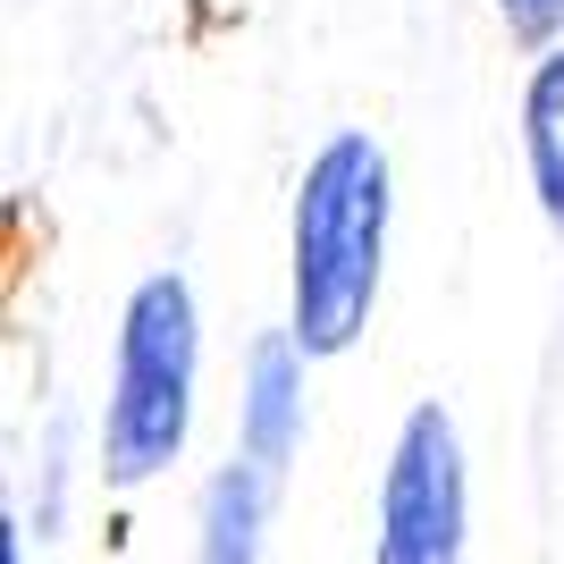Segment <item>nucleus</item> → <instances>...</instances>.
<instances>
[{"mask_svg":"<svg viewBox=\"0 0 564 564\" xmlns=\"http://www.w3.org/2000/svg\"><path fill=\"white\" fill-rule=\"evenodd\" d=\"M388 245V161L371 135L321 143L295 194V337L304 354H346L379 295Z\"/></svg>","mask_w":564,"mask_h":564,"instance_id":"1","label":"nucleus"},{"mask_svg":"<svg viewBox=\"0 0 564 564\" xmlns=\"http://www.w3.org/2000/svg\"><path fill=\"white\" fill-rule=\"evenodd\" d=\"M194 422V286L177 270L143 279L118 321V379L101 413V464L118 489H143L177 464Z\"/></svg>","mask_w":564,"mask_h":564,"instance_id":"2","label":"nucleus"},{"mask_svg":"<svg viewBox=\"0 0 564 564\" xmlns=\"http://www.w3.org/2000/svg\"><path fill=\"white\" fill-rule=\"evenodd\" d=\"M464 447H455V422L438 404H413L397 430V455H388V480H379V540L371 564H464Z\"/></svg>","mask_w":564,"mask_h":564,"instance_id":"3","label":"nucleus"},{"mask_svg":"<svg viewBox=\"0 0 564 564\" xmlns=\"http://www.w3.org/2000/svg\"><path fill=\"white\" fill-rule=\"evenodd\" d=\"M304 447V337L270 329L245 362V464L279 480Z\"/></svg>","mask_w":564,"mask_h":564,"instance_id":"4","label":"nucleus"},{"mask_svg":"<svg viewBox=\"0 0 564 564\" xmlns=\"http://www.w3.org/2000/svg\"><path fill=\"white\" fill-rule=\"evenodd\" d=\"M270 471L261 464H228L212 471L203 489V540H194V564H261V514H270Z\"/></svg>","mask_w":564,"mask_h":564,"instance_id":"5","label":"nucleus"},{"mask_svg":"<svg viewBox=\"0 0 564 564\" xmlns=\"http://www.w3.org/2000/svg\"><path fill=\"white\" fill-rule=\"evenodd\" d=\"M522 143H531V186H540L547 228L564 236V43L540 59L531 94H522Z\"/></svg>","mask_w":564,"mask_h":564,"instance_id":"6","label":"nucleus"},{"mask_svg":"<svg viewBox=\"0 0 564 564\" xmlns=\"http://www.w3.org/2000/svg\"><path fill=\"white\" fill-rule=\"evenodd\" d=\"M497 9H506V25H514L522 43H547L564 25V0H497Z\"/></svg>","mask_w":564,"mask_h":564,"instance_id":"7","label":"nucleus"},{"mask_svg":"<svg viewBox=\"0 0 564 564\" xmlns=\"http://www.w3.org/2000/svg\"><path fill=\"white\" fill-rule=\"evenodd\" d=\"M0 564H25V531H18V514H0Z\"/></svg>","mask_w":564,"mask_h":564,"instance_id":"8","label":"nucleus"}]
</instances>
